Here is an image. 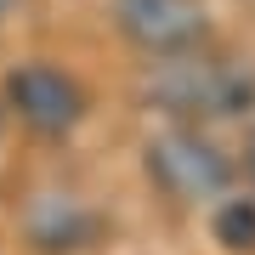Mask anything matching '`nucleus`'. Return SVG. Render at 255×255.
I'll return each instance as SVG.
<instances>
[{"label": "nucleus", "instance_id": "f257e3e1", "mask_svg": "<svg viewBox=\"0 0 255 255\" xmlns=\"http://www.w3.org/2000/svg\"><path fill=\"white\" fill-rule=\"evenodd\" d=\"M142 97L176 119H233V114L255 108V74L233 57H204L193 46V51L164 57L142 80Z\"/></svg>", "mask_w": 255, "mask_h": 255}, {"label": "nucleus", "instance_id": "f03ea898", "mask_svg": "<svg viewBox=\"0 0 255 255\" xmlns=\"http://www.w3.org/2000/svg\"><path fill=\"white\" fill-rule=\"evenodd\" d=\"M142 159H147L153 187L164 193V199H176V204H210V199H221L227 182H233L227 153H221L204 130H193V125L159 130V136L147 142Z\"/></svg>", "mask_w": 255, "mask_h": 255}, {"label": "nucleus", "instance_id": "7ed1b4c3", "mask_svg": "<svg viewBox=\"0 0 255 255\" xmlns=\"http://www.w3.org/2000/svg\"><path fill=\"white\" fill-rule=\"evenodd\" d=\"M114 17H119V34L147 57L193 51L204 46V28H210L204 0H114Z\"/></svg>", "mask_w": 255, "mask_h": 255}, {"label": "nucleus", "instance_id": "20e7f679", "mask_svg": "<svg viewBox=\"0 0 255 255\" xmlns=\"http://www.w3.org/2000/svg\"><path fill=\"white\" fill-rule=\"evenodd\" d=\"M6 102L17 108V119L40 136H68L74 125L85 119V91L80 80L51 63H23L17 74L6 80Z\"/></svg>", "mask_w": 255, "mask_h": 255}, {"label": "nucleus", "instance_id": "39448f33", "mask_svg": "<svg viewBox=\"0 0 255 255\" xmlns=\"http://www.w3.org/2000/svg\"><path fill=\"white\" fill-rule=\"evenodd\" d=\"M28 238H34L40 250H51V255L85 250L97 238V216L80 199H68V193H46V199L28 210Z\"/></svg>", "mask_w": 255, "mask_h": 255}, {"label": "nucleus", "instance_id": "423d86ee", "mask_svg": "<svg viewBox=\"0 0 255 255\" xmlns=\"http://www.w3.org/2000/svg\"><path fill=\"white\" fill-rule=\"evenodd\" d=\"M216 238L227 250H255V204L250 199H221L216 204Z\"/></svg>", "mask_w": 255, "mask_h": 255}, {"label": "nucleus", "instance_id": "0eeeda50", "mask_svg": "<svg viewBox=\"0 0 255 255\" xmlns=\"http://www.w3.org/2000/svg\"><path fill=\"white\" fill-rule=\"evenodd\" d=\"M6 6H11V0H0V17H6Z\"/></svg>", "mask_w": 255, "mask_h": 255}, {"label": "nucleus", "instance_id": "6e6552de", "mask_svg": "<svg viewBox=\"0 0 255 255\" xmlns=\"http://www.w3.org/2000/svg\"><path fill=\"white\" fill-rule=\"evenodd\" d=\"M250 170H255V147H250Z\"/></svg>", "mask_w": 255, "mask_h": 255}]
</instances>
